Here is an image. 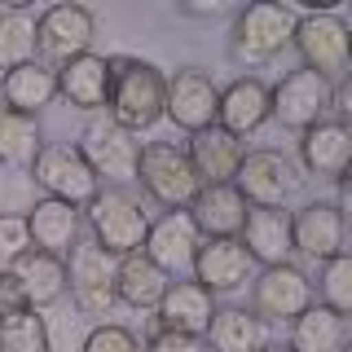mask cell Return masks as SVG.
<instances>
[{
  "label": "cell",
  "instance_id": "obj_1",
  "mask_svg": "<svg viewBox=\"0 0 352 352\" xmlns=\"http://www.w3.org/2000/svg\"><path fill=\"white\" fill-rule=\"evenodd\" d=\"M110 66V93H106V119L119 124L124 132H146L163 119V93H168V80L154 62L141 58H106Z\"/></svg>",
  "mask_w": 352,
  "mask_h": 352
},
{
  "label": "cell",
  "instance_id": "obj_2",
  "mask_svg": "<svg viewBox=\"0 0 352 352\" xmlns=\"http://www.w3.org/2000/svg\"><path fill=\"white\" fill-rule=\"evenodd\" d=\"M137 181H141V190H146L150 203L168 207V212H185V207L194 203V194L203 190V181L194 176L190 159H185V146H172V141H150V146H141Z\"/></svg>",
  "mask_w": 352,
  "mask_h": 352
},
{
  "label": "cell",
  "instance_id": "obj_3",
  "mask_svg": "<svg viewBox=\"0 0 352 352\" xmlns=\"http://www.w3.org/2000/svg\"><path fill=\"white\" fill-rule=\"evenodd\" d=\"M291 44L304 58V71L322 75L326 84H348V22L330 14H300L291 27Z\"/></svg>",
  "mask_w": 352,
  "mask_h": 352
},
{
  "label": "cell",
  "instance_id": "obj_4",
  "mask_svg": "<svg viewBox=\"0 0 352 352\" xmlns=\"http://www.w3.org/2000/svg\"><path fill=\"white\" fill-rule=\"evenodd\" d=\"M31 181L44 190V198H58V203H71V207H88L102 194V181L84 163L80 146H66V141L40 146V154L31 159Z\"/></svg>",
  "mask_w": 352,
  "mask_h": 352
},
{
  "label": "cell",
  "instance_id": "obj_5",
  "mask_svg": "<svg viewBox=\"0 0 352 352\" xmlns=\"http://www.w3.org/2000/svg\"><path fill=\"white\" fill-rule=\"evenodd\" d=\"M88 229H93V242L106 256L124 260L132 251H141V242L150 234V216L141 207V198L124 190H106L88 203Z\"/></svg>",
  "mask_w": 352,
  "mask_h": 352
},
{
  "label": "cell",
  "instance_id": "obj_6",
  "mask_svg": "<svg viewBox=\"0 0 352 352\" xmlns=\"http://www.w3.org/2000/svg\"><path fill=\"white\" fill-rule=\"evenodd\" d=\"M291 27H295V14L286 5H273V0L247 5V9H238V18H234L229 53H234L238 62H247V66L273 62L286 44H291Z\"/></svg>",
  "mask_w": 352,
  "mask_h": 352
},
{
  "label": "cell",
  "instance_id": "obj_7",
  "mask_svg": "<svg viewBox=\"0 0 352 352\" xmlns=\"http://www.w3.org/2000/svg\"><path fill=\"white\" fill-rule=\"evenodd\" d=\"M330 97H335V84H326L322 75L304 71V66L300 71H286L269 88V119H278L291 132H308L313 124H322L330 115Z\"/></svg>",
  "mask_w": 352,
  "mask_h": 352
},
{
  "label": "cell",
  "instance_id": "obj_8",
  "mask_svg": "<svg viewBox=\"0 0 352 352\" xmlns=\"http://www.w3.org/2000/svg\"><path fill=\"white\" fill-rule=\"evenodd\" d=\"M300 168L286 159L282 150H251L242 154L238 172H234V185L238 194L247 198V207H286L300 190Z\"/></svg>",
  "mask_w": 352,
  "mask_h": 352
},
{
  "label": "cell",
  "instance_id": "obj_9",
  "mask_svg": "<svg viewBox=\"0 0 352 352\" xmlns=\"http://www.w3.org/2000/svg\"><path fill=\"white\" fill-rule=\"evenodd\" d=\"M93 31H97V22L84 5H49L44 14H36V58L49 71H58L71 58L88 53Z\"/></svg>",
  "mask_w": 352,
  "mask_h": 352
},
{
  "label": "cell",
  "instance_id": "obj_10",
  "mask_svg": "<svg viewBox=\"0 0 352 352\" xmlns=\"http://www.w3.org/2000/svg\"><path fill=\"white\" fill-rule=\"evenodd\" d=\"M66 256H71L66 286L75 295V308L88 317H110V308H115V291H110V282H115V256H106L93 238L75 242Z\"/></svg>",
  "mask_w": 352,
  "mask_h": 352
},
{
  "label": "cell",
  "instance_id": "obj_11",
  "mask_svg": "<svg viewBox=\"0 0 352 352\" xmlns=\"http://www.w3.org/2000/svg\"><path fill=\"white\" fill-rule=\"evenodd\" d=\"M80 154L84 163L97 172V181H115V185H128L137 181V159H141V141L124 132L110 119H93L84 128V141H80Z\"/></svg>",
  "mask_w": 352,
  "mask_h": 352
},
{
  "label": "cell",
  "instance_id": "obj_12",
  "mask_svg": "<svg viewBox=\"0 0 352 352\" xmlns=\"http://www.w3.org/2000/svg\"><path fill=\"white\" fill-rule=\"evenodd\" d=\"M313 304V282L295 264H273L251 282V313L260 322H295Z\"/></svg>",
  "mask_w": 352,
  "mask_h": 352
},
{
  "label": "cell",
  "instance_id": "obj_13",
  "mask_svg": "<svg viewBox=\"0 0 352 352\" xmlns=\"http://www.w3.org/2000/svg\"><path fill=\"white\" fill-rule=\"evenodd\" d=\"M216 97H220V88L212 84V75L198 71V66H185V71H176L168 80L163 115L194 137V132H203V128L216 124Z\"/></svg>",
  "mask_w": 352,
  "mask_h": 352
},
{
  "label": "cell",
  "instance_id": "obj_14",
  "mask_svg": "<svg viewBox=\"0 0 352 352\" xmlns=\"http://www.w3.org/2000/svg\"><path fill=\"white\" fill-rule=\"evenodd\" d=\"M242 251H247L251 264H291L295 242H291V212L282 207H247V220H242Z\"/></svg>",
  "mask_w": 352,
  "mask_h": 352
},
{
  "label": "cell",
  "instance_id": "obj_15",
  "mask_svg": "<svg viewBox=\"0 0 352 352\" xmlns=\"http://www.w3.org/2000/svg\"><path fill=\"white\" fill-rule=\"evenodd\" d=\"M300 163L308 176H322V181H344L348 163H352V132L344 119H322L308 132H300Z\"/></svg>",
  "mask_w": 352,
  "mask_h": 352
},
{
  "label": "cell",
  "instance_id": "obj_16",
  "mask_svg": "<svg viewBox=\"0 0 352 352\" xmlns=\"http://www.w3.org/2000/svg\"><path fill=\"white\" fill-rule=\"evenodd\" d=\"M190 269H194V282L212 295H229L238 286H247L251 278V260L238 238H203Z\"/></svg>",
  "mask_w": 352,
  "mask_h": 352
},
{
  "label": "cell",
  "instance_id": "obj_17",
  "mask_svg": "<svg viewBox=\"0 0 352 352\" xmlns=\"http://www.w3.org/2000/svg\"><path fill=\"white\" fill-rule=\"evenodd\" d=\"M344 212H339L335 203H322V198H313V203H304L300 212L291 216V242L295 251H304L308 260H330L344 251Z\"/></svg>",
  "mask_w": 352,
  "mask_h": 352
},
{
  "label": "cell",
  "instance_id": "obj_18",
  "mask_svg": "<svg viewBox=\"0 0 352 352\" xmlns=\"http://www.w3.org/2000/svg\"><path fill=\"white\" fill-rule=\"evenodd\" d=\"M190 225L198 229V238H238L242 220H247V198L238 194L234 181L225 185H203L194 194V203L185 207Z\"/></svg>",
  "mask_w": 352,
  "mask_h": 352
},
{
  "label": "cell",
  "instance_id": "obj_19",
  "mask_svg": "<svg viewBox=\"0 0 352 352\" xmlns=\"http://www.w3.org/2000/svg\"><path fill=\"white\" fill-rule=\"evenodd\" d=\"M269 119V84L260 75H238L225 93L216 97V128H225L229 137H251Z\"/></svg>",
  "mask_w": 352,
  "mask_h": 352
},
{
  "label": "cell",
  "instance_id": "obj_20",
  "mask_svg": "<svg viewBox=\"0 0 352 352\" xmlns=\"http://www.w3.org/2000/svg\"><path fill=\"white\" fill-rule=\"evenodd\" d=\"M198 242H203V238H198V229L190 225V216H185V212H168L163 220H154V225H150L146 242H141V256L154 260L168 278H172V273L181 278V273L194 264Z\"/></svg>",
  "mask_w": 352,
  "mask_h": 352
},
{
  "label": "cell",
  "instance_id": "obj_21",
  "mask_svg": "<svg viewBox=\"0 0 352 352\" xmlns=\"http://www.w3.org/2000/svg\"><path fill=\"white\" fill-rule=\"evenodd\" d=\"M212 313H216V295L203 291L198 282H168L163 300L154 304V322L159 330H185V335H207L212 326Z\"/></svg>",
  "mask_w": 352,
  "mask_h": 352
},
{
  "label": "cell",
  "instance_id": "obj_22",
  "mask_svg": "<svg viewBox=\"0 0 352 352\" xmlns=\"http://www.w3.org/2000/svg\"><path fill=\"white\" fill-rule=\"evenodd\" d=\"M27 242L49 256H66L80 242V207L58 203V198H36L27 207Z\"/></svg>",
  "mask_w": 352,
  "mask_h": 352
},
{
  "label": "cell",
  "instance_id": "obj_23",
  "mask_svg": "<svg viewBox=\"0 0 352 352\" xmlns=\"http://www.w3.org/2000/svg\"><path fill=\"white\" fill-rule=\"evenodd\" d=\"M5 273H14V282L22 286L27 308H49L66 295V264L62 256H49V251H36V247L18 251Z\"/></svg>",
  "mask_w": 352,
  "mask_h": 352
},
{
  "label": "cell",
  "instance_id": "obj_24",
  "mask_svg": "<svg viewBox=\"0 0 352 352\" xmlns=\"http://www.w3.org/2000/svg\"><path fill=\"white\" fill-rule=\"evenodd\" d=\"M106 93H110V66L102 53H80L66 66H58V97H66V106L97 115V110H106Z\"/></svg>",
  "mask_w": 352,
  "mask_h": 352
},
{
  "label": "cell",
  "instance_id": "obj_25",
  "mask_svg": "<svg viewBox=\"0 0 352 352\" xmlns=\"http://www.w3.org/2000/svg\"><path fill=\"white\" fill-rule=\"evenodd\" d=\"M242 141L238 137H229L225 128H203V132H194L190 137V146H185V159H190V168L194 176L203 185H225V181H234V172H238V163H242Z\"/></svg>",
  "mask_w": 352,
  "mask_h": 352
},
{
  "label": "cell",
  "instance_id": "obj_26",
  "mask_svg": "<svg viewBox=\"0 0 352 352\" xmlns=\"http://www.w3.org/2000/svg\"><path fill=\"white\" fill-rule=\"evenodd\" d=\"M168 273L159 269L154 260H146L141 251H132V256L115 260V282H110V291H115V304L124 308H154L163 300V291H168Z\"/></svg>",
  "mask_w": 352,
  "mask_h": 352
},
{
  "label": "cell",
  "instance_id": "obj_27",
  "mask_svg": "<svg viewBox=\"0 0 352 352\" xmlns=\"http://www.w3.org/2000/svg\"><path fill=\"white\" fill-rule=\"evenodd\" d=\"M0 97L14 115H31L36 119L44 106L58 102V71H49L44 62H27L14 66V71L0 80Z\"/></svg>",
  "mask_w": 352,
  "mask_h": 352
},
{
  "label": "cell",
  "instance_id": "obj_28",
  "mask_svg": "<svg viewBox=\"0 0 352 352\" xmlns=\"http://www.w3.org/2000/svg\"><path fill=\"white\" fill-rule=\"evenodd\" d=\"M203 339L212 352H260L264 348V322L251 308H216Z\"/></svg>",
  "mask_w": 352,
  "mask_h": 352
},
{
  "label": "cell",
  "instance_id": "obj_29",
  "mask_svg": "<svg viewBox=\"0 0 352 352\" xmlns=\"http://www.w3.org/2000/svg\"><path fill=\"white\" fill-rule=\"evenodd\" d=\"M344 339H348L344 317H335L322 304H308L304 313L291 322V339H286V348H291V352H344Z\"/></svg>",
  "mask_w": 352,
  "mask_h": 352
},
{
  "label": "cell",
  "instance_id": "obj_30",
  "mask_svg": "<svg viewBox=\"0 0 352 352\" xmlns=\"http://www.w3.org/2000/svg\"><path fill=\"white\" fill-rule=\"evenodd\" d=\"M36 62V14L27 5H9L0 9V71Z\"/></svg>",
  "mask_w": 352,
  "mask_h": 352
},
{
  "label": "cell",
  "instance_id": "obj_31",
  "mask_svg": "<svg viewBox=\"0 0 352 352\" xmlns=\"http://www.w3.org/2000/svg\"><path fill=\"white\" fill-rule=\"evenodd\" d=\"M36 154H40V124L31 115H14L9 106H0V163L31 168Z\"/></svg>",
  "mask_w": 352,
  "mask_h": 352
},
{
  "label": "cell",
  "instance_id": "obj_32",
  "mask_svg": "<svg viewBox=\"0 0 352 352\" xmlns=\"http://www.w3.org/2000/svg\"><path fill=\"white\" fill-rule=\"evenodd\" d=\"M0 352H49V326L36 308L0 317Z\"/></svg>",
  "mask_w": 352,
  "mask_h": 352
},
{
  "label": "cell",
  "instance_id": "obj_33",
  "mask_svg": "<svg viewBox=\"0 0 352 352\" xmlns=\"http://www.w3.org/2000/svg\"><path fill=\"white\" fill-rule=\"evenodd\" d=\"M317 295H322V308H330L335 317L352 313V256L339 251L322 264V278H317Z\"/></svg>",
  "mask_w": 352,
  "mask_h": 352
},
{
  "label": "cell",
  "instance_id": "obj_34",
  "mask_svg": "<svg viewBox=\"0 0 352 352\" xmlns=\"http://www.w3.org/2000/svg\"><path fill=\"white\" fill-rule=\"evenodd\" d=\"M80 352H141V344H137V335H132L128 326L102 322V326H93L84 335V348Z\"/></svg>",
  "mask_w": 352,
  "mask_h": 352
},
{
  "label": "cell",
  "instance_id": "obj_35",
  "mask_svg": "<svg viewBox=\"0 0 352 352\" xmlns=\"http://www.w3.org/2000/svg\"><path fill=\"white\" fill-rule=\"evenodd\" d=\"M146 352H212L203 335H185V330H154L146 339Z\"/></svg>",
  "mask_w": 352,
  "mask_h": 352
},
{
  "label": "cell",
  "instance_id": "obj_36",
  "mask_svg": "<svg viewBox=\"0 0 352 352\" xmlns=\"http://www.w3.org/2000/svg\"><path fill=\"white\" fill-rule=\"evenodd\" d=\"M27 220L14 212H0V260H14L18 251H27Z\"/></svg>",
  "mask_w": 352,
  "mask_h": 352
},
{
  "label": "cell",
  "instance_id": "obj_37",
  "mask_svg": "<svg viewBox=\"0 0 352 352\" xmlns=\"http://www.w3.org/2000/svg\"><path fill=\"white\" fill-rule=\"evenodd\" d=\"M181 14H194V18H216V14H225V5H220V0H212V5H181Z\"/></svg>",
  "mask_w": 352,
  "mask_h": 352
},
{
  "label": "cell",
  "instance_id": "obj_38",
  "mask_svg": "<svg viewBox=\"0 0 352 352\" xmlns=\"http://www.w3.org/2000/svg\"><path fill=\"white\" fill-rule=\"evenodd\" d=\"M260 352H291V348H286V344H264Z\"/></svg>",
  "mask_w": 352,
  "mask_h": 352
}]
</instances>
